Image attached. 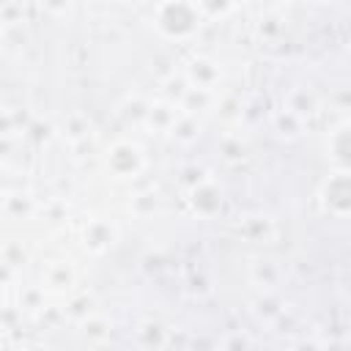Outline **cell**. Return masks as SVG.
Returning <instances> with one entry per match:
<instances>
[{
    "instance_id": "cell-8",
    "label": "cell",
    "mask_w": 351,
    "mask_h": 351,
    "mask_svg": "<svg viewBox=\"0 0 351 351\" xmlns=\"http://www.w3.org/2000/svg\"><path fill=\"white\" fill-rule=\"evenodd\" d=\"M178 112H181V110H178V104H173V101H151V104H145L143 123L151 126V129H156V132H170V126L176 123Z\"/></svg>"
},
{
    "instance_id": "cell-9",
    "label": "cell",
    "mask_w": 351,
    "mask_h": 351,
    "mask_svg": "<svg viewBox=\"0 0 351 351\" xmlns=\"http://www.w3.org/2000/svg\"><path fill=\"white\" fill-rule=\"evenodd\" d=\"M211 101H214V90H206V88H195V85H189V88L184 90V96L178 99V110H181V112H189V115H197V112L208 110V107H211Z\"/></svg>"
},
{
    "instance_id": "cell-22",
    "label": "cell",
    "mask_w": 351,
    "mask_h": 351,
    "mask_svg": "<svg viewBox=\"0 0 351 351\" xmlns=\"http://www.w3.org/2000/svg\"><path fill=\"white\" fill-rule=\"evenodd\" d=\"M41 8L47 14H52V16H60V14H66L71 8V0H41Z\"/></svg>"
},
{
    "instance_id": "cell-10",
    "label": "cell",
    "mask_w": 351,
    "mask_h": 351,
    "mask_svg": "<svg viewBox=\"0 0 351 351\" xmlns=\"http://www.w3.org/2000/svg\"><path fill=\"white\" fill-rule=\"evenodd\" d=\"M170 137L176 140V143H195L197 137H200V121H197V115H189V112H178V118H176V123L170 126Z\"/></svg>"
},
{
    "instance_id": "cell-21",
    "label": "cell",
    "mask_w": 351,
    "mask_h": 351,
    "mask_svg": "<svg viewBox=\"0 0 351 351\" xmlns=\"http://www.w3.org/2000/svg\"><path fill=\"white\" fill-rule=\"evenodd\" d=\"M88 313H93V310H90V299H88V296L74 299V302H71V307H69V315H71V318H77V321H82Z\"/></svg>"
},
{
    "instance_id": "cell-14",
    "label": "cell",
    "mask_w": 351,
    "mask_h": 351,
    "mask_svg": "<svg viewBox=\"0 0 351 351\" xmlns=\"http://www.w3.org/2000/svg\"><path fill=\"white\" fill-rule=\"evenodd\" d=\"M252 280L258 282V288L271 291V288L277 285V280H280V269H277L271 261H258V263L252 266Z\"/></svg>"
},
{
    "instance_id": "cell-5",
    "label": "cell",
    "mask_w": 351,
    "mask_h": 351,
    "mask_svg": "<svg viewBox=\"0 0 351 351\" xmlns=\"http://www.w3.org/2000/svg\"><path fill=\"white\" fill-rule=\"evenodd\" d=\"M348 195H351V189H348V173L346 170L332 173L326 178V184H324V206H326V211L332 217L343 219L348 214Z\"/></svg>"
},
{
    "instance_id": "cell-24",
    "label": "cell",
    "mask_w": 351,
    "mask_h": 351,
    "mask_svg": "<svg viewBox=\"0 0 351 351\" xmlns=\"http://www.w3.org/2000/svg\"><path fill=\"white\" fill-rule=\"evenodd\" d=\"M11 3H14V0H0V11H3L5 5H11Z\"/></svg>"
},
{
    "instance_id": "cell-23",
    "label": "cell",
    "mask_w": 351,
    "mask_h": 351,
    "mask_svg": "<svg viewBox=\"0 0 351 351\" xmlns=\"http://www.w3.org/2000/svg\"><path fill=\"white\" fill-rule=\"evenodd\" d=\"M11 129H14V121H11V115H8L5 110H0V137H5Z\"/></svg>"
},
{
    "instance_id": "cell-6",
    "label": "cell",
    "mask_w": 351,
    "mask_h": 351,
    "mask_svg": "<svg viewBox=\"0 0 351 351\" xmlns=\"http://www.w3.org/2000/svg\"><path fill=\"white\" fill-rule=\"evenodd\" d=\"M74 280H77V274H74V266L66 261V258H55V261H49L47 266H44V271H41V288L44 291H49V293H69L71 288H74Z\"/></svg>"
},
{
    "instance_id": "cell-17",
    "label": "cell",
    "mask_w": 351,
    "mask_h": 351,
    "mask_svg": "<svg viewBox=\"0 0 351 351\" xmlns=\"http://www.w3.org/2000/svg\"><path fill=\"white\" fill-rule=\"evenodd\" d=\"M197 8L203 16H222L233 8V0H197Z\"/></svg>"
},
{
    "instance_id": "cell-25",
    "label": "cell",
    "mask_w": 351,
    "mask_h": 351,
    "mask_svg": "<svg viewBox=\"0 0 351 351\" xmlns=\"http://www.w3.org/2000/svg\"><path fill=\"white\" fill-rule=\"evenodd\" d=\"M335 3H343V0H335Z\"/></svg>"
},
{
    "instance_id": "cell-3",
    "label": "cell",
    "mask_w": 351,
    "mask_h": 351,
    "mask_svg": "<svg viewBox=\"0 0 351 351\" xmlns=\"http://www.w3.org/2000/svg\"><path fill=\"white\" fill-rule=\"evenodd\" d=\"M115 241H118V228H115L112 219L93 217V219L85 222V228H82V244H85V250H90V252L99 255V252H107Z\"/></svg>"
},
{
    "instance_id": "cell-2",
    "label": "cell",
    "mask_w": 351,
    "mask_h": 351,
    "mask_svg": "<svg viewBox=\"0 0 351 351\" xmlns=\"http://www.w3.org/2000/svg\"><path fill=\"white\" fill-rule=\"evenodd\" d=\"M104 162H107V170L115 176V178H134L143 167H145V154L137 143L132 140H115L107 154H104Z\"/></svg>"
},
{
    "instance_id": "cell-16",
    "label": "cell",
    "mask_w": 351,
    "mask_h": 351,
    "mask_svg": "<svg viewBox=\"0 0 351 351\" xmlns=\"http://www.w3.org/2000/svg\"><path fill=\"white\" fill-rule=\"evenodd\" d=\"M0 261H3L5 266H11V269H19V266H25V261H27V250L22 247V241H8V244H3V250H0Z\"/></svg>"
},
{
    "instance_id": "cell-4",
    "label": "cell",
    "mask_w": 351,
    "mask_h": 351,
    "mask_svg": "<svg viewBox=\"0 0 351 351\" xmlns=\"http://www.w3.org/2000/svg\"><path fill=\"white\" fill-rule=\"evenodd\" d=\"M189 206L197 217H214L222 208V189L211 178H200L189 186Z\"/></svg>"
},
{
    "instance_id": "cell-20",
    "label": "cell",
    "mask_w": 351,
    "mask_h": 351,
    "mask_svg": "<svg viewBox=\"0 0 351 351\" xmlns=\"http://www.w3.org/2000/svg\"><path fill=\"white\" fill-rule=\"evenodd\" d=\"M156 211V195L154 192H143L134 197V214L145 217V214H154Z\"/></svg>"
},
{
    "instance_id": "cell-19",
    "label": "cell",
    "mask_w": 351,
    "mask_h": 351,
    "mask_svg": "<svg viewBox=\"0 0 351 351\" xmlns=\"http://www.w3.org/2000/svg\"><path fill=\"white\" fill-rule=\"evenodd\" d=\"M66 126H69V137L77 143V140H82V137H88V132H90V126H88V121L82 118V115H71L69 121H66Z\"/></svg>"
},
{
    "instance_id": "cell-1",
    "label": "cell",
    "mask_w": 351,
    "mask_h": 351,
    "mask_svg": "<svg viewBox=\"0 0 351 351\" xmlns=\"http://www.w3.org/2000/svg\"><path fill=\"white\" fill-rule=\"evenodd\" d=\"M203 14L192 0H162L154 11V25L167 38H186L197 30Z\"/></svg>"
},
{
    "instance_id": "cell-15",
    "label": "cell",
    "mask_w": 351,
    "mask_h": 351,
    "mask_svg": "<svg viewBox=\"0 0 351 351\" xmlns=\"http://www.w3.org/2000/svg\"><path fill=\"white\" fill-rule=\"evenodd\" d=\"M219 154H222V159H228V162H239V159H244L247 145H244V140H241L239 134H228V137H222V143H219Z\"/></svg>"
},
{
    "instance_id": "cell-7",
    "label": "cell",
    "mask_w": 351,
    "mask_h": 351,
    "mask_svg": "<svg viewBox=\"0 0 351 351\" xmlns=\"http://www.w3.org/2000/svg\"><path fill=\"white\" fill-rule=\"evenodd\" d=\"M184 77H186V82L195 85V88L214 90V88L219 85V80H222V71H219V66H217L214 60H208V58H192L189 66H186V71H184Z\"/></svg>"
},
{
    "instance_id": "cell-11",
    "label": "cell",
    "mask_w": 351,
    "mask_h": 351,
    "mask_svg": "<svg viewBox=\"0 0 351 351\" xmlns=\"http://www.w3.org/2000/svg\"><path fill=\"white\" fill-rule=\"evenodd\" d=\"M326 151H329V156L337 162V170H346V156H348V123H340L337 129L329 132Z\"/></svg>"
},
{
    "instance_id": "cell-26",
    "label": "cell",
    "mask_w": 351,
    "mask_h": 351,
    "mask_svg": "<svg viewBox=\"0 0 351 351\" xmlns=\"http://www.w3.org/2000/svg\"><path fill=\"white\" fill-rule=\"evenodd\" d=\"M274 3H282V0H274Z\"/></svg>"
},
{
    "instance_id": "cell-13",
    "label": "cell",
    "mask_w": 351,
    "mask_h": 351,
    "mask_svg": "<svg viewBox=\"0 0 351 351\" xmlns=\"http://www.w3.org/2000/svg\"><path fill=\"white\" fill-rule=\"evenodd\" d=\"M80 326H82V335H85L90 343H101V340L110 337V321H107L104 315L88 313V315L80 321Z\"/></svg>"
},
{
    "instance_id": "cell-12",
    "label": "cell",
    "mask_w": 351,
    "mask_h": 351,
    "mask_svg": "<svg viewBox=\"0 0 351 351\" xmlns=\"http://www.w3.org/2000/svg\"><path fill=\"white\" fill-rule=\"evenodd\" d=\"M315 107H318L315 96H313L310 90H304V88H293V90L288 93V99H285V110H288V112H293L296 118L313 115V112H315Z\"/></svg>"
},
{
    "instance_id": "cell-18",
    "label": "cell",
    "mask_w": 351,
    "mask_h": 351,
    "mask_svg": "<svg viewBox=\"0 0 351 351\" xmlns=\"http://www.w3.org/2000/svg\"><path fill=\"white\" fill-rule=\"evenodd\" d=\"M5 211L8 214H22V217H27L30 211H33V200L27 197V195H11L8 200H5Z\"/></svg>"
}]
</instances>
